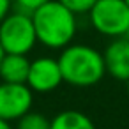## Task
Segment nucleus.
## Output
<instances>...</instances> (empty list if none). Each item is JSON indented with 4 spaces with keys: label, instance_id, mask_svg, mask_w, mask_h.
I'll return each mask as SVG.
<instances>
[{
    "label": "nucleus",
    "instance_id": "15",
    "mask_svg": "<svg viewBox=\"0 0 129 129\" xmlns=\"http://www.w3.org/2000/svg\"><path fill=\"white\" fill-rule=\"evenodd\" d=\"M4 55H6V51H4V48H2V44H0V62H2V58H4Z\"/></svg>",
    "mask_w": 129,
    "mask_h": 129
},
{
    "label": "nucleus",
    "instance_id": "11",
    "mask_svg": "<svg viewBox=\"0 0 129 129\" xmlns=\"http://www.w3.org/2000/svg\"><path fill=\"white\" fill-rule=\"evenodd\" d=\"M67 9H71L74 14H88V11L94 7L97 0H58Z\"/></svg>",
    "mask_w": 129,
    "mask_h": 129
},
{
    "label": "nucleus",
    "instance_id": "16",
    "mask_svg": "<svg viewBox=\"0 0 129 129\" xmlns=\"http://www.w3.org/2000/svg\"><path fill=\"white\" fill-rule=\"evenodd\" d=\"M124 37H125V39L129 41V28H127V32H125V36H124Z\"/></svg>",
    "mask_w": 129,
    "mask_h": 129
},
{
    "label": "nucleus",
    "instance_id": "18",
    "mask_svg": "<svg viewBox=\"0 0 129 129\" xmlns=\"http://www.w3.org/2000/svg\"><path fill=\"white\" fill-rule=\"evenodd\" d=\"M125 2H127V6H129V0H125Z\"/></svg>",
    "mask_w": 129,
    "mask_h": 129
},
{
    "label": "nucleus",
    "instance_id": "14",
    "mask_svg": "<svg viewBox=\"0 0 129 129\" xmlns=\"http://www.w3.org/2000/svg\"><path fill=\"white\" fill-rule=\"evenodd\" d=\"M0 129H14V127L11 125V122H6V120L0 118Z\"/></svg>",
    "mask_w": 129,
    "mask_h": 129
},
{
    "label": "nucleus",
    "instance_id": "4",
    "mask_svg": "<svg viewBox=\"0 0 129 129\" xmlns=\"http://www.w3.org/2000/svg\"><path fill=\"white\" fill-rule=\"evenodd\" d=\"M94 30L104 37H124L129 28V6L125 0H97L88 11Z\"/></svg>",
    "mask_w": 129,
    "mask_h": 129
},
{
    "label": "nucleus",
    "instance_id": "7",
    "mask_svg": "<svg viewBox=\"0 0 129 129\" xmlns=\"http://www.w3.org/2000/svg\"><path fill=\"white\" fill-rule=\"evenodd\" d=\"M106 74L117 81H129V41L125 37H117L108 43L103 51Z\"/></svg>",
    "mask_w": 129,
    "mask_h": 129
},
{
    "label": "nucleus",
    "instance_id": "5",
    "mask_svg": "<svg viewBox=\"0 0 129 129\" xmlns=\"http://www.w3.org/2000/svg\"><path fill=\"white\" fill-rule=\"evenodd\" d=\"M34 92L27 83H0V118L6 122L20 120L30 111Z\"/></svg>",
    "mask_w": 129,
    "mask_h": 129
},
{
    "label": "nucleus",
    "instance_id": "13",
    "mask_svg": "<svg viewBox=\"0 0 129 129\" xmlns=\"http://www.w3.org/2000/svg\"><path fill=\"white\" fill-rule=\"evenodd\" d=\"M13 11V0H0V21Z\"/></svg>",
    "mask_w": 129,
    "mask_h": 129
},
{
    "label": "nucleus",
    "instance_id": "8",
    "mask_svg": "<svg viewBox=\"0 0 129 129\" xmlns=\"http://www.w3.org/2000/svg\"><path fill=\"white\" fill-rule=\"evenodd\" d=\"M30 60L27 55L6 53L0 62V80L6 83H27Z\"/></svg>",
    "mask_w": 129,
    "mask_h": 129
},
{
    "label": "nucleus",
    "instance_id": "12",
    "mask_svg": "<svg viewBox=\"0 0 129 129\" xmlns=\"http://www.w3.org/2000/svg\"><path fill=\"white\" fill-rule=\"evenodd\" d=\"M46 2H50V0H13V9L14 11H20V13L32 14L34 11H37Z\"/></svg>",
    "mask_w": 129,
    "mask_h": 129
},
{
    "label": "nucleus",
    "instance_id": "9",
    "mask_svg": "<svg viewBox=\"0 0 129 129\" xmlns=\"http://www.w3.org/2000/svg\"><path fill=\"white\" fill-rule=\"evenodd\" d=\"M50 129H97L92 118L78 110H64L51 118Z\"/></svg>",
    "mask_w": 129,
    "mask_h": 129
},
{
    "label": "nucleus",
    "instance_id": "3",
    "mask_svg": "<svg viewBox=\"0 0 129 129\" xmlns=\"http://www.w3.org/2000/svg\"><path fill=\"white\" fill-rule=\"evenodd\" d=\"M0 44L6 53L28 55L37 44L32 14L11 11L0 21Z\"/></svg>",
    "mask_w": 129,
    "mask_h": 129
},
{
    "label": "nucleus",
    "instance_id": "17",
    "mask_svg": "<svg viewBox=\"0 0 129 129\" xmlns=\"http://www.w3.org/2000/svg\"><path fill=\"white\" fill-rule=\"evenodd\" d=\"M127 95H129V81H127Z\"/></svg>",
    "mask_w": 129,
    "mask_h": 129
},
{
    "label": "nucleus",
    "instance_id": "1",
    "mask_svg": "<svg viewBox=\"0 0 129 129\" xmlns=\"http://www.w3.org/2000/svg\"><path fill=\"white\" fill-rule=\"evenodd\" d=\"M78 14L67 9L58 0H50L32 13L37 43L50 50H64L73 44L78 30Z\"/></svg>",
    "mask_w": 129,
    "mask_h": 129
},
{
    "label": "nucleus",
    "instance_id": "6",
    "mask_svg": "<svg viewBox=\"0 0 129 129\" xmlns=\"http://www.w3.org/2000/svg\"><path fill=\"white\" fill-rule=\"evenodd\" d=\"M60 83H64V78H62L58 58L37 57V58L30 60L27 85L30 87L32 92L48 94V92L57 90L60 87Z\"/></svg>",
    "mask_w": 129,
    "mask_h": 129
},
{
    "label": "nucleus",
    "instance_id": "10",
    "mask_svg": "<svg viewBox=\"0 0 129 129\" xmlns=\"http://www.w3.org/2000/svg\"><path fill=\"white\" fill-rule=\"evenodd\" d=\"M16 122H18L16 129H50L51 127V120L46 115L37 111H28Z\"/></svg>",
    "mask_w": 129,
    "mask_h": 129
},
{
    "label": "nucleus",
    "instance_id": "2",
    "mask_svg": "<svg viewBox=\"0 0 129 129\" xmlns=\"http://www.w3.org/2000/svg\"><path fill=\"white\" fill-rule=\"evenodd\" d=\"M62 78L73 87H92L106 76L103 53L88 44H69L58 57Z\"/></svg>",
    "mask_w": 129,
    "mask_h": 129
}]
</instances>
